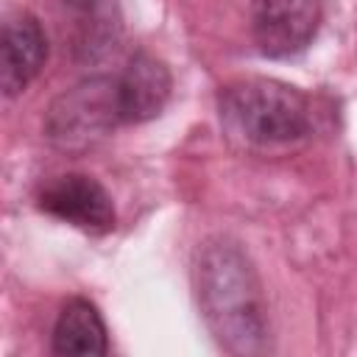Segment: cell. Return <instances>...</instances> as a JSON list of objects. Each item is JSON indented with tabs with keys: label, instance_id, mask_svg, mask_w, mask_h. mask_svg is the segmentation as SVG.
<instances>
[{
	"label": "cell",
	"instance_id": "277c9868",
	"mask_svg": "<svg viewBox=\"0 0 357 357\" xmlns=\"http://www.w3.org/2000/svg\"><path fill=\"white\" fill-rule=\"evenodd\" d=\"M324 0H251V36L262 56L301 53L318 33Z\"/></svg>",
	"mask_w": 357,
	"mask_h": 357
},
{
	"label": "cell",
	"instance_id": "9c48e42d",
	"mask_svg": "<svg viewBox=\"0 0 357 357\" xmlns=\"http://www.w3.org/2000/svg\"><path fill=\"white\" fill-rule=\"evenodd\" d=\"M64 6H70V8H75V11H84V8H89L95 0H61Z\"/></svg>",
	"mask_w": 357,
	"mask_h": 357
},
{
	"label": "cell",
	"instance_id": "6da1fadb",
	"mask_svg": "<svg viewBox=\"0 0 357 357\" xmlns=\"http://www.w3.org/2000/svg\"><path fill=\"white\" fill-rule=\"evenodd\" d=\"M195 287L204 318L223 349L237 354L265 349L262 287L237 243L212 240L198 251Z\"/></svg>",
	"mask_w": 357,
	"mask_h": 357
},
{
	"label": "cell",
	"instance_id": "5b68a950",
	"mask_svg": "<svg viewBox=\"0 0 357 357\" xmlns=\"http://www.w3.org/2000/svg\"><path fill=\"white\" fill-rule=\"evenodd\" d=\"M36 206L89 234H106L117 220L106 187L84 173H64L47 181L36 195Z\"/></svg>",
	"mask_w": 357,
	"mask_h": 357
},
{
	"label": "cell",
	"instance_id": "8992f818",
	"mask_svg": "<svg viewBox=\"0 0 357 357\" xmlns=\"http://www.w3.org/2000/svg\"><path fill=\"white\" fill-rule=\"evenodd\" d=\"M173 92V75L162 59L137 50L117 75L120 123H145L162 114Z\"/></svg>",
	"mask_w": 357,
	"mask_h": 357
},
{
	"label": "cell",
	"instance_id": "52a82bcc",
	"mask_svg": "<svg viewBox=\"0 0 357 357\" xmlns=\"http://www.w3.org/2000/svg\"><path fill=\"white\" fill-rule=\"evenodd\" d=\"M47 36L39 20L28 11H17L3 22L0 33V86L6 98L20 95L45 67Z\"/></svg>",
	"mask_w": 357,
	"mask_h": 357
},
{
	"label": "cell",
	"instance_id": "7a4b0ae2",
	"mask_svg": "<svg viewBox=\"0 0 357 357\" xmlns=\"http://www.w3.org/2000/svg\"><path fill=\"white\" fill-rule=\"evenodd\" d=\"M220 120L254 145H284L312 134L310 98L276 78H237L218 95Z\"/></svg>",
	"mask_w": 357,
	"mask_h": 357
},
{
	"label": "cell",
	"instance_id": "3957f363",
	"mask_svg": "<svg viewBox=\"0 0 357 357\" xmlns=\"http://www.w3.org/2000/svg\"><path fill=\"white\" fill-rule=\"evenodd\" d=\"M120 126L117 78L92 75L64 89L45 112V137L53 148L81 153Z\"/></svg>",
	"mask_w": 357,
	"mask_h": 357
},
{
	"label": "cell",
	"instance_id": "ba28073f",
	"mask_svg": "<svg viewBox=\"0 0 357 357\" xmlns=\"http://www.w3.org/2000/svg\"><path fill=\"white\" fill-rule=\"evenodd\" d=\"M50 349L53 354H106L109 332L100 310L89 298H70L53 324Z\"/></svg>",
	"mask_w": 357,
	"mask_h": 357
}]
</instances>
